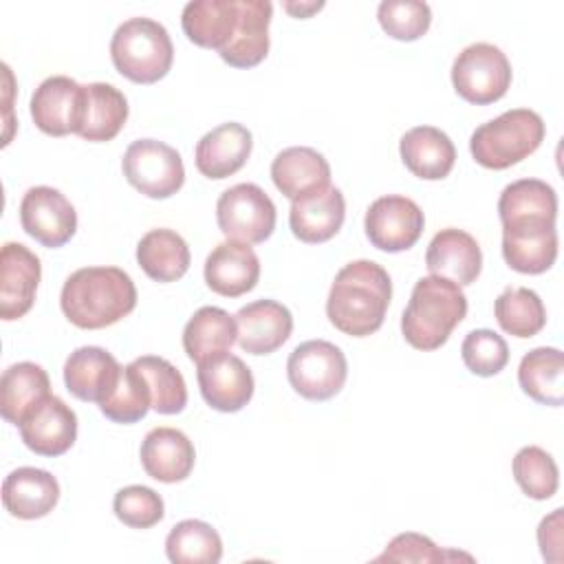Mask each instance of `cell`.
I'll return each instance as SVG.
<instances>
[{
  "mask_svg": "<svg viewBox=\"0 0 564 564\" xmlns=\"http://www.w3.org/2000/svg\"><path fill=\"white\" fill-rule=\"evenodd\" d=\"M390 297L388 271L375 260H352L337 271L330 284L326 315L337 330L366 337L381 328Z\"/></svg>",
  "mask_w": 564,
  "mask_h": 564,
  "instance_id": "obj_1",
  "label": "cell"
},
{
  "mask_svg": "<svg viewBox=\"0 0 564 564\" xmlns=\"http://www.w3.org/2000/svg\"><path fill=\"white\" fill-rule=\"evenodd\" d=\"M59 306L77 328H106L134 311L137 286L119 267H82L66 278Z\"/></svg>",
  "mask_w": 564,
  "mask_h": 564,
  "instance_id": "obj_2",
  "label": "cell"
},
{
  "mask_svg": "<svg viewBox=\"0 0 564 564\" xmlns=\"http://www.w3.org/2000/svg\"><path fill=\"white\" fill-rule=\"evenodd\" d=\"M467 315V297L458 284L438 275L416 280L401 315V333L416 350L441 348Z\"/></svg>",
  "mask_w": 564,
  "mask_h": 564,
  "instance_id": "obj_3",
  "label": "cell"
},
{
  "mask_svg": "<svg viewBox=\"0 0 564 564\" xmlns=\"http://www.w3.org/2000/svg\"><path fill=\"white\" fill-rule=\"evenodd\" d=\"M115 68L137 84H154L167 75L174 62V44L167 29L152 18H128L110 40Z\"/></svg>",
  "mask_w": 564,
  "mask_h": 564,
  "instance_id": "obj_4",
  "label": "cell"
},
{
  "mask_svg": "<svg viewBox=\"0 0 564 564\" xmlns=\"http://www.w3.org/2000/svg\"><path fill=\"white\" fill-rule=\"evenodd\" d=\"M544 132V121L535 110L511 108L471 132L469 152L482 167L507 170L533 154Z\"/></svg>",
  "mask_w": 564,
  "mask_h": 564,
  "instance_id": "obj_5",
  "label": "cell"
},
{
  "mask_svg": "<svg viewBox=\"0 0 564 564\" xmlns=\"http://www.w3.org/2000/svg\"><path fill=\"white\" fill-rule=\"evenodd\" d=\"M291 388L311 401L335 397L348 377L346 355L339 346L326 339H308L293 348L286 361Z\"/></svg>",
  "mask_w": 564,
  "mask_h": 564,
  "instance_id": "obj_6",
  "label": "cell"
},
{
  "mask_svg": "<svg viewBox=\"0 0 564 564\" xmlns=\"http://www.w3.org/2000/svg\"><path fill=\"white\" fill-rule=\"evenodd\" d=\"M452 84L465 101L487 106L509 90L511 64L496 44L474 42L456 55L452 64Z\"/></svg>",
  "mask_w": 564,
  "mask_h": 564,
  "instance_id": "obj_7",
  "label": "cell"
},
{
  "mask_svg": "<svg viewBox=\"0 0 564 564\" xmlns=\"http://www.w3.org/2000/svg\"><path fill=\"white\" fill-rule=\"evenodd\" d=\"M123 176L132 187L150 198H170L185 183L181 154L156 139H137L121 159Z\"/></svg>",
  "mask_w": 564,
  "mask_h": 564,
  "instance_id": "obj_8",
  "label": "cell"
},
{
  "mask_svg": "<svg viewBox=\"0 0 564 564\" xmlns=\"http://www.w3.org/2000/svg\"><path fill=\"white\" fill-rule=\"evenodd\" d=\"M216 220L227 240L264 242L275 229V205L260 185L238 183L218 196Z\"/></svg>",
  "mask_w": 564,
  "mask_h": 564,
  "instance_id": "obj_9",
  "label": "cell"
},
{
  "mask_svg": "<svg viewBox=\"0 0 564 564\" xmlns=\"http://www.w3.org/2000/svg\"><path fill=\"white\" fill-rule=\"evenodd\" d=\"M22 229L48 249L66 245L77 229V212L55 187H29L20 200Z\"/></svg>",
  "mask_w": 564,
  "mask_h": 564,
  "instance_id": "obj_10",
  "label": "cell"
},
{
  "mask_svg": "<svg viewBox=\"0 0 564 564\" xmlns=\"http://www.w3.org/2000/svg\"><path fill=\"white\" fill-rule=\"evenodd\" d=\"M423 209L412 198L399 194H388L372 200L364 218L368 240L388 253L414 247L423 234Z\"/></svg>",
  "mask_w": 564,
  "mask_h": 564,
  "instance_id": "obj_11",
  "label": "cell"
},
{
  "mask_svg": "<svg viewBox=\"0 0 564 564\" xmlns=\"http://www.w3.org/2000/svg\"><path fill=\"white\" fill-rule=\"evenodd\" d=\"M35 126L51 134H77L84 121V86L66 75L46 77L31 95Z\"/></svg>",
  "mask_w": 564,
  "mask_h": 564,
  "instance_id": "obj_12",
  "label": "cell"
},
{
  "mask_svg": "<svg viewBox=\"0 0 564 564\" xmlns=\"http://www.w3.org/2000/svg\"><path fill=\"white\" fill-rule=\"evenodd\" d=\"M196 379L203 399L218 412H238L253 397V375L249 366L231 352L196 364Z\"/></svg>",
  "mask_w": 564,
  "mask_h": 564,
  "instance_id": "obj_13",
  "label": "cell"
},
{
  "mask_svg": "<svg viewBox=\"0 0 564 564\" xmlns=\"http://www.w3.org/2000/svg\"><path fill=\"white\" fill-rule=\"evenodd\" d=\"M42 278L40 258L22 242H4L0 251V317L11 322L26 315Z\"/></svg>",
  "mask_w": 564,
  "mask_h": 564,
  "instance_id": "obj_14",
  "label": "cell"
},
{
  "mask_svg": "<svg viewBox=\"0 0 564 564\" xmlns=\"http://www.w3.org/2000/svg\"><path fill=\"white\" fill-rule=\"evenodd\" d=\"M22 443L40 456H59L77 438V416L59 397L42 399L18 425Z\"/></svg>",
  "mask_w": 564,
  "mask_h": 564,
  "instance_id": "obj_15",
  "label": "cell"
},
{
  "mask_svg": "<svg viewBox=\"0 0 564 564\" xmlns=\"http://www.w3.org/2000/svg\"><path fill=\"white\" fill-rule=\"evenodd\" d=\"M502 258L518 273H544L557 258L555 223L527 220L502 225Z\"/></svg>",
  "mask_w": 564,
  "mask_h": 564,
  "instance_id": "obj_16",
  "label": "cell"
},
{
  "mask_svg": "<svg viewBox=\"0 0 564 564\" xmlns=\"http://www.w3.org/2000/svg\"><path fill=\"white\" fill-rule=\"evenodd\" d=\"M425 267L430 275L452 280L458 286L471 284L482 269V251L476 238L463 229H441L427 245Z\"/></svg>",
  "mask_w": 564,
  "mask_h": 564,
  "instance_id": "obj_17",
  "label": "cell"
},
{
  "mask_svg": "<svg viewBox=\"0 0 564 564\" xmlns=\"http://www.w3.org/2000/svg\"><path fill=\"white\" fill-rule=\"evenodd\" d=\"M238 346L249 355H269L278 350L293 330L291 311L275 300H256L236 315Z\"/></svg>",
  "mask_w": 564,
  "mask_h": 564,
  "instance_id": "obj_18",
  "label": "cell"
},
{
  "mask_svg": "<svg viewBox=\"0 0 564 564\" xmlns=\"http://www.w3.org/2000/svg\"><path fill=\"white\" fill-rule=\"evenodd\" d=\"M344 218L346 200L344 194L333 185L295 198L289 212L293 236L308 245L330 240L341 229Z\"/></svg>",
  "mask_w": 564,
  "mask_h": 564,
  "instance_id": "obj_19",
  "label": "cell"
},
{
  "mask_svg": "<svg viewBox=\"0 0 564 564\" xmlns=\"http://www.w3.org/2000/svg\"><path fill=\"white\" fill-rule=\"evenodd\" d=\"M121 370L123 366L106 348L82 346L64 364V383L79 401L101 403L115 390Z\"/></svg>",
  "mask_w": 564,
  "mask_h": 564,
  "instance_id": "obj_20",
  "label": "cell"
},
{
  "mask_svg": "<svg viewBox=\"0 0 564 564\" xmlns=\"http://www.w3.org/2000/svg\"><path fill=\"white\" fill-rule=\"evenodd\" d=\"M207 286L225 297L249 293L260 278V260L247 242L225 240L218 242L205 260Z\"/></svg>",
  "mask_w": 564,
  "mask_h": 564,
  "instance_id": "obj_21",
  "label": "cell"
},
{
  "mask_svg": "<svg viewBox=\"0 0 564 564\" xmlns=\"http://www.w3.org/2000/svg\"><path fill=\"white\" fill-rule=\"evenodd\" d=\"M251 132L238 123L227 121L200 137L194 150L196 170L207 178H227L236 174L251 154Z\"/></svg>",
  "mask_w": 564,
  "mask_h": 564,
  "instance_id": "obj_22",
  "label": "cell"
},
{
  "mask_svg": "<svg viewBox=\"0 0 564 564\" xmlns=\"http://www.w3.org/2000/svg\"><path fill=\"white\" fill-rule=\"evenodd\" d=\"M59 500L57 478L37 467H18L2 482V505L20 520L48 516Z\"/></svg>",
  "mask_w": 564,
  "mask_h": 564,
  "instance_id": "obj_23",
  "label": "cell"
},
{
  "mask_svg": "<svg viewBox=\"0 0 564 564\" xmlns=\"http://www.w3.org/2000/svg\"><path fill=\"white\" fill-rule=\"evenodd\" d=\"M139 456L145 474L159 482L185 480L196 460L192 441L176 427L150 430L141 443Z\"/></svg>",
  "mask_w": 564,
  "mask_h": 564,
  "instance_id": "obj_24",
  "label": "cell"
},
{
  "mask_svg": "<svg viewBox=\"0 0 564 564\" xmlns=\"http://www.w3.org/2000/svg\"><path fill=\"white\" fill-rule=\"evenodd\" d=\"M273 4L269 0H238V26L231 42L218 53L236 68H251L269 53V24Z\"/></svg>",
  "mask_w": 564,
  "mask_h": 564,
  "instance_id": "obj_25",
  "label": "cell"
},
{
  "mask_svg": "<svg viewBox=\"0 0 564 564\" xmlns=\"http://www.w3.org/2000/svg\"><path fill=\"white\" fill-rule=\"evenodd\" d=\"M275 187L291 200L330 185V165L313 148L291 145L275 154L271 163Z\"/></svg>",
  "mask_w": 564,
  "mask_h": 564,
  "instance_id": "obj_26",
  "label": "cell"
},
{
  "mask_svg": "<svg viewBox=\"0 0 564 564\" xmlns=\"http://www.w3.org/2000/svg\"><path fill=\"white\" fill-rule=\"evenodd\" d=\"M399 152L405 167L425 181L445 178L456 161L452 139L434 126L410 128L399 141Z\"/></svg>",
  "mask_w": 564,
  "mask_h": 564,
  "instance_id": "obj_27",
  "label": "cell"
},
{
  "mask_svg": "<svg viewBox=\"0 0 564 564\" xmlns=\"http://www.w3.org/2000/svg\"><path fill=\"white\" fill-rule=\"evenodd\" d=\"M181 26L189 42L220 53L238 26V0H192L183 7Z\"/></svg>",
  "mask_w": 564,
  "mask_h": 564,
  "instance_id": "obj_28",
  "label": "cell"
},
{
  "mask_svg": "<svg viewBox=\"0 0 564 564\" xmlns=\"http://www.w3.org/2000/svg\"><path fill=\"white\" fill-rule=\"evenodd\" d=\"M51 394L46 370L33 361H18L0 379V414L4 421L20 425L22 419Z\"/></svg>",
  "mask_w": 564,
  "mask_h": 564,
  "instance_id": "obj_29",
  "label": "cell"
},
{
  "mask_svg": "<svg viewBox=\"0 0 564 564\" xmlns=\"http://www.w3.org/2000/svg\"><path fill=\"white\" fill-rule=\"evenodd\" d=\"M238 337L236 317L220 306H200L183 328V348L194 364L223 355Z\"/></svg>",
  "mask_w": 564,
  "mask_h": 564,
  "instance_id": "obj_30",
  "label": "cell"
},
{
  "mask_svg": "<svg viewBox=\"0 0 564 564\" xmlns=\"http://www.w3.org/2000/svg\"><path fill=\"white\" fill-rule=\"evenodd\" d=\"M189 247L174 229H150L137 245V262L148 278L156 282H174L189 269Z\"/></svg>",
  "mask_w": 564,
  "mask_h": 564,
  "instance_id": "obj_31",
  "label": "cell"
},
{
  "mask_svg": "<svg viewBox=\"0 0 564 564\" xmlns=\"http://www.w3.org/2000/svg\"><path fill=\"white\" fill-rule=\"evenodd\" d=\"M128 119L126 95L106 82L84 86V121L79 137L86 141H110L119 134Z\"/></svg>",
  "mask_w": 564,
  "mask_h": 564,
  "instance_id": "obj_32",
  "label": "cell"
},
{
  "mask_svg": "<svg viewBox=\"0 0 564 564\" xmlns=\"http://www.w3.org/2000/svg\"><path fill=\"white\" fill-rule=\"evenodd\" d=\"M564 355L560 348L540 346L529 350L518 366V383L524 394L542 405H562L564 401Z\"/></svg>",
  "mask_w": 564,
  "mask_h": 564,
  "instance_id": "obj_33",
  "label": "cell"
},
{
  "mask_svg": "<svg viewBox=\"0 0 564 564\" xmlns=\"http://www.w3.org/2000/svg\"><path fill=\"white\" fill-rule=\"evenodd\" d=\"M500 223L522 220V218H557V194L555 189L540 178H520L509 183L498 198Z\"/></svg>",
  "mask_w": 564,
  "mask_h": 564,
  "instance_id": "obj_34",
  "label": "cell"
},
{
  "mask_svg": "<svg viewBox=\"0 0 564 564\" xmlns=\"http://www.w3.org/2000/svg\"><path fill=\"white\" fill-rule=\"evenodd\" d=\"M165 553L174 564H216L223 557V540L203 520H181L165 538Z\"/></svg>",
  "mask_w": 564,
  "mask_h": 564,
  "instance_id": "obj_35",
  "label": "cell"
},
{
  "mask_svg": "<svg viewBox=\"0 0 564 564\" xmlns=\"http://www.w3.org/2000/svg\"><path fill=\"white\" fill-rule=\"evenodd\" d=\"M500 328L513 337H533L546 324V308L540 295L527 286H507L494 302Z\"/></svg>",
  "mask_w": 564,
  "mask_h": 564,
  "instance_id": "obj_36",
  "label": "cell"
},
{
  "mask_svg": "<svg viewBox=\"0 0 564 564\" xmlns=\"http://www.w3.org/2000/svg\"><path fill=\"white\" fill-rule=\"evenodd\" d=\"M132 364L137 366L150 390L152 410H156L159 414H178L185 410L187 386L176 366L156 355L137 357Z\"/></svg>",
  "mask_w": 564,
  "mask_h": 564,
  "instance_id": "obj_37",
  "label": "cell"
},
{
  "mask_svg": "<svg viewBox=\"0 0 564 564\" xmlns=\"http://www.w3.org/2000/svg\"><path fill=\"white\" fill-rule=\"evenodd\" d=\"M150 408H152L150 390L132 361L123 366L115 390L99 403V410L106 419L123 425L141 421Z\"/></svg>",
  "mask_w": 564,
  "mask_h": 564,
  "instance_id": "obj_38",
  "label": "cell"
},
{
  "mask_svg": "<svg viewBox=\"0 0 564 564\" xmlns=\"http://www.w3.org/2000/svg\"><path fill=\"white\" fill-rule=\"evenodd\" d=\"M513 478L533 500H549L560 485V471L553 456L538 445H527L513 456Z\"/></svg>",
  "mask_w": 564,
  "mask_h": 564,
  "instance_id": "obj_39",
  "label": "cell"
},
{
  "mask_svg": "<svg viewBox=\"0 0 564 564\" xmlns=\"http://www.w3.org/2000/svg\"><path fill=\"white\" fill-rule=\"evenodd\" d=\"M377 18L390 37L412 42L430 29L432 9L421 0H383L379 2Z\"/></svg>",
  "mask_w": 564,
  "mask_h": 564,
  "instance_id": "obj_40",
  "label": "cell"
},
{
  "mask_svg": "<svg viewBox=\"0 0 564 564\" xmlns=\"http://www.w3.org/2000/svg\"><path fill=\"white\" fill-rule=\"evenodd\" d=\"M460 355L465 366L478 377L498 375L509 361V346L502 335L489 328L469 330L463 339Z\"/></svg>",
  "mask_w": 564,
  "mask_h": 564,
  "instance_id": "obj_41",
  "label": "cell"
},
{
  "mask_svg": "<svg viewBox=\"0 0 564 564\" xmlns=\"http://www.w3.org/2000/svg\"><path fill=\"white\" fill-rule=\"evenodd\" d=\"M115 516L132 529H150L165 516L163 498L145 485H128L115 494Z\"/></svg>",
  "mask_w": 564,
  "mask_h": 564,
  "instance_id": "obj_42",
  "label": "cell"
},
{
  "mask_svg": "<svg viewBox=\"0 0 564 564\" xmlns=\"http://www.w3.org/2000/svg\"><path fill=\"white\" fill-rule=\"evenodd\" d=\"M447 557H456V553H445L427 535L408 531L392 538L377 562H443Z\"/></svg>",
  "mask_w": 564,
  "mask_h": 564,
  "instance_id": "obj_43",
  "label": "cell"
},
{
  "mask_svg": "<svg viewBox=\"0 0 564 564\" xmlns=\"http://www.w3.org/2000/svg\"><path fill=\"white\" fill-rule=\"evenodd\" d=\"M538 542L544 560L560 562V549H562V509H555L551 516L542 518L538 527Z\"/></svg>",
  "mask_w": 564,
  "mask_h": 564,
  "instance_id": "obj_44",
  "label": "cell"
},
{
  "mask_svg": "<svg viewBox=\"0 0 564 564\" xmlns=\"http://www.w3.org/2000/svg\"><path fill=\"white\" fill-rule=\"evenodd\" d=\"M324 7V2H284V9L289 13H293L295 18H306L313 11H319Z\"/></svg>",
  "mask_w": 564,
  "mask_h": 564,
  "instance_id": "obj_45",
  "label": "cell"
}]
</instances>
